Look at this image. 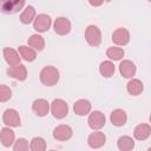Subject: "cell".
<instances>
[{
    "mask_svg": "<svg viewBox=\"0 0 151 151\" xmlns=\"http://www.w3.org/2000/svg\"><path fill=\"white\" fill-rule=\"evenodd\" d=\"M59 71L53 67V66H45L41 71H40V74H39V78H40V81L42 85L45 86H53L58 83L59 80Z\"/></svg>",
    "mask_w": 151,
    "mask_h": 151,
    "instance_id": "1",
    "label": "cell"
},
{
    "mask_svg": "<svg viewBox=\"0 0 151 151\" xmlns=\"http://www.w3.org/2000/svg\"><path fill=\"white\" fill-rule=\"evenodd\" d=\"M26 0H0V12L5 14L18 13L25 5Z\"/></svg>",
    "mask_w": 151,
    "mask_h": 151,
    "instance_id": "2",
    "label": "cell"
},
{
    "mask_svg": "<svg viewBox=\"0 0 151 151\" xmlns=\"http://www.w3.org/2000/svg\"><path fill=\"white\" fill-rule=\"evenodd\" d=\"M85 39H86V41L90 46L98 47L101 44V32H100V29L94 25L87 26L86 29H85Z\"/></svg>",
    "mask_w": 151,
    "mask_h": 151,
    "instance_id": "3",
    "label": "cell"
},
{
    "mask_svg": "<svg viewBox=\"0 0 151 151\" xmlns=\"http://www.w3.org/2000/svg\"><path fill=\"white\" fill-rule=\"evenodd\" d=\"M51 112L54 118L57 119H63L67 116L68 113V106L65 100L63 99H54L51 104Z\"/></svg>",
    "mask_w": 151,
    "mask_h": 151,
    "instance_id": "4",
    "label": "cell"
},
{
    "mask_svg": "<svg viewBox=\"0 0 151 151\" xmlns=\"http://www.w3.org/2000/svg\"><path fill=\"white\" fill-rule=\"evenodd\" d=\"M51 24H52V20H51V17L47 15V14H38L35 18H34V22H33V28L38 32H47L51 27Z\"/></svg>",
    "mask_w": 151,
    "mask_h": 151,
    "instance_id": "5",
    "label": "cell"
},
{
    "mask_svg": "<svg viewBox=\"0 0 151 151\" xmlns=\"http://www.w3.org/2000/svg\"><path fill=\"white\" fill-rule=\"evenodd\" d=\"M2 122L7 126H12V127H18L21 124L20 123V116H19L18 111L14 110V109H7L4 112V114H2Z\"/></svg>",
    "mask_w": 151,
    "mask_h": 151,
    "instance_id": "6",
    "label": "cell"
},
{
    "mask_svg": "<svg viewBox=\"0 0 151 151\" xmlns=\"http://www.w3.org/2000/svg\"><path fill=\"white\" fill-rule=\"evenodd\" d=\"M54 32L59 35H66L71 31V21L65 17H59L53 24Z\"/></svg>",
    "mask_w": 151,
    "mask_h": 151,
    "instance_id": "7",
    "label": "cell"
},
{
    "mask_svg": "<svg viewBox=\"0 0 151 151\" xmlns=\"http://www.w3.org/2000/svg\"><path fill=\"white\" fill-rule=\"evenodd\" d=\"M87 123L92 130H99L105 125V116L100 111H93L92 113H90Z\"/></svg>",
    "mask_w": 151,
    "mask_h": 151,
    "instance_id": "8",
    "label": "cell"
},
{
    "mask_svg": "<svg viewBox=\"0 0 151 151\" xmlns=\"http://www.w3.org/2000/svg\"><path fill=\"white\" fill-rule=\"evenodd\" d=\"M72 133H73V131L68 125L61 124V125H58L53 130V138L59 142H65L72 137Z\"/></svg>",
    "mask_w": 151,
    "mask_h": 151,
    "instance_id": "9",
    "label": "cell"
},
{
    "mask_svg": "<svg viewBox=\"0 0 151 151\" xmlns=\"http://www.w3.org/2000/svg\"><path fill=\"white\" fill-rule=\"evenodd\" d=\"M7 76L11 78H14L17 80H25L27 78V70L25 67V65L22 64H18L14 66H9L7 68Z\"/></svg>",
    "mask_w": 151,
    "mask_h": 151,
    "instance_id": "10",
    "label": "cell"
},
{
    "mask_svg": "<svg viewBox=\"0 0 151 151\" xmlns=\"http://www.w3.org/2000/svg\"><path fill=\"white\" fill-rule=\"evenodd\" d=\"M112 41L118 46H125L130 41V33L126 28H117L112 33Z\"/></svg>",
    "mask_w": 151,
    "mask_h": 151,
    "instance_id": "11",
    "label": "cell"
},
{
    "mask_svg": "<svg viewBox=\"0 0 151 151\" xmlns=\"http://www.w3.org/2000/svg\"><path fill=\"white\" fill-rule=\"evenodd\" d=\"M105 143H106V136L100 131L92 132L87 138V144L92 149H99L104 146Z\"/></svg>",
    "mask_w": 151,
    "mask_h": 151,
    "instance_id": "12",
    "label": "cell"
},
{
    "mask_svg": "<svg viewBox=\"0 0 151 151\" xmlns=\"http://www.w3.org/2000/svg\"><path fill=\"white\" fill-rule=\"evenodd\" d=\"M32 110L34 111V113H35L37 116L44 117V116H46V114L48 113V111H50V104H48V101H47L46 99L40 98V99H37V100L33 101V104H32Z\"/></svg>",
    "mask_w": 151,
    "mask_h": 151,
    "instance_id": "13",
    "label": "cell"
},
{
    "mask_svg": "<svg viewBox=\"0 0 151 151\" xmlns=\"http://www.w3.org/2000/svg\"><path fill=\"white\" fill-rule=\"evenodd\" d=\"M110 120H111L112 125H114V126H123V125H125V123L127 120L126 112L122 109H116L111 112Z\"/></svg>",
    "mask_w": 151,
    "mask_h": 151,
    "instance_id": "14",
    "label": "cell"
},
{
    "mask_svg": "<svg viewBox=\"0 0 151 151\" xmlns=\"http://www.w3.org/2000/svg\"><path fill=\"white\" fill-rule=\"evenodd\" d=\"M91 107H92V105H91V103L88 100H86V99H79V100H77L74 103L73 111L78 116H86V114L90 113Z\"/></svg>",
    "mask_w": 151,
    "mask_h": 151,
    "instance_id": "15",
    "label": "cell"
},
{
    "mask_svg": "<svg viewBox=\"0 0 151 151\" xmlns=\"http://www.w3.org/2000/svg\"><path fill=\"white\" fill-rule=\"evenodd\" d=\"M119 71L124 78H132L136 74V65L131 60H123L119 65Z\"/></svg>",
    "mask_w": 151,
    "mask_h": 151,
    "instance_id": "16",
    "label": "cell"
},
{
    "mask_svg": "<svg viewBox=\"0 0 151 151\" xmlns=\"http://www.w3.org/2000/svg\"><path fill=\"white\" fill-rule=\"evenodd\" d=\"M151 134V127L149 124H139L133 130V136L137 140H145Z\"/></svg>",
    "mask_w": 151,
    "mask_h": 151,
    "instance_id": "17",
    "label": "cell"
},
{
    "mask_svg": "<svg viewBox=\"0 0 151 151\" xmlns=\"http://www.w3.org/2000/svg\"><path fill=\"white\" fill-rule=\"evenodd\" d=\"M2 53H4V58H5L6 63L9 66H14V65L20 64V57L15 50H13L11 47H5Z\"/></svg>",
    "mask_w": 151,
    "mask_h": 151,
    "instance_id": "18",
    "label": "cell"
},
{
    "mask_svg": "<svg viewBox=\"0 0 151 151\" xmlns=\"http://www.w3.org/2000/svg\"><path fill=\"white\" fill-rule=\"evenodd\" d=\"M14 131L9 127H2L0 131V142L5 147H9L14 143Z\"/></svg>",
    "mask_w": 151,
    "mask_h": 151,
    "instance_id": "19",
    "label": "cell"
},
{
    "mask_svg": "<svg viewBox=\"0 0 151 151\" xmlns=\"http://www.w3.org/2000/svg\"><path fill=\"white\" fill-rule=\"evenodd\" d=\"M126 88H127V92L131 96H138V94H140L143 92L144 86H143V83L139 79H131L127 83Z\"/></svg>",
    "mask_w": 151,
    "mask_h": 151,
    "instance_id": "20",
    "label": "cell"
},
{
    "mask_svg": "<svg viewBox=\"0 0 151 151\" xmlns=\"http://www.w3.org/2000/svg\"><path fill=\"white\" fill-rule=\"evenodd\" d=\"M27 42H28V46L32 47V48L35 50V51H42L44 47H45V40H44V38H42L41 35H39V34H33V35H31V37L28 38Z\"/></svg>",
    "mask_w": 151,
    "mask_h": 151,
    "instance_id": "21",
    "label": "cell"
},
{
    "mask_svg": "<svg viewBox=\"0 0 151 151\" xmlns=\"http://www.w3.org/2000/svg\"><path fill=\"white\" fill-rule=\"evenodd\" d=\"M117 146L122 151H130L134 147V140L130 136H122L117 142Z\"/></svg>",
    "mask_w": 151,
    "mask_h": 151,
    "instance_id": "22",
    "label": "cell"
},
{
    "mask_svg": "<svg viewBox=\"0 0 151 151\" xmlns=\"http://www.w3.org/2000/svg\"><path fill=\"white\" fill-rule=\"evenodd\" d=\"M34 18H35V9L33 6H27L20 14V21L24 25H28L34 20Z\"/></svg>",
    "mask_w": 151,
    "mask_h": 151,
    "instance_id": "23",
    "label": "cell"
},
{
    "mask_svg": "<svg viewBox=\"0 0 151 151\" xmlns=\"http://www.w3.org/2000/svg\"><path fill=\"white\" fill-rule=\"evenodd\" d=\"M19 53H20V57L26 61H33L37 58L35 50H33L32 47H28V46H24V45L19 46Z\"/></svg>",
    "mask_w": 151,
    "mask_h": 151,
    "instance_id": "24",
    "label": "cell"
},
{
    "mask_svg": "<svg viewBox=\"0 0 151 151\" xmlns=\"http://www.w3.org/2000/svg\"><path fill=\"white\" fill-rule=\"evenodd\" d=\"M99 72H100V74H101L104 78H110V77H112L113 73H114V65H113V63H111V61H109V60L100 63Z\"/></svg>",
    "mask_w": 151,
    "mask_h": 151,
    "instance_id": "25",
    "label": "cell"
},
{
    "mask_svg": "<svg viewBox=\"0 0 151 151\" xmlns=\"http://www.w3.org/2000/svg\"><path fill=\"white\" fill-rule=\"evenodd\" d=\"M29 149L32 151H44V150H46V142H45V139L41 138V137H34L31 140Z\"/></svg>",
    "mask_w": 151,
    "mask_h": 151,
    "instance_id": "26",
    "label": "cell"
},
{
    "mask_svg": "<svg viewBox=\"0 0 151 151\" xmlns=\"http://www.w3.org/2000/svg\"><path fill=\"white\" fill-rule=\"evenodd\" d=\"M106 55L111 60H120L124 57V51L119 47H109L106 50Z\"/></svg>",
    "mask_w": 151,
    "mask_h": 151,
    "instance_id": "27",
    "label": "cell"
},
{
    "mask_svg": "<svg viewBox=\"0 0 151 151\" xmlns=\"http://www.w3.org/2000/svg\"><path fill=\"white\" fill-rule=\"evenodd\" d=\"M12 91L6 85H0V103H6L11 99Z\"/></svg>",
    "mask_w": 151,
    "mask_h": 151,
    "instance_id": "28",
    "label": "cell"
},
{
    "mask_svg": "<svg viewBox=\"0 0 151 151\" xmlns=\"http://www.w3.org/2000/svg\"><path fill=\"white\" fill-rule=\"evenodd\" d=\"M13 150L14 151H26L28 150V142L25 139V138H19L14 146H13Z\"/></svg>",
    "mask_w": 151,
    "mask_h": 151,
    "instance_id": "29",
    "label": "cell"
},
{
    "mask_svg": "<svg viewBox=\"0 0 151 151\" xmlns=\"http://www.w3.org/2000/svg\"><path fill=\"white\" fill-rule=\"evenodd\" d=\"M88 2H90L91 6H93V7H98V6H101V5H103L104 0H88Z\"/></svg>",
    "mask_w": 151,
    "mask_h": 151,
    "instance_id": "30",
    "label": "cell"
},
{
    "mask_svg": "<svg viewBox=\"0 0 151 151\" xmlns=\"http://www.w3.org/2000/svg\"><path fill=\"white\" fill-rule=\"evenodd\" d=\"M105 1H107V2H109V1H111V0H105Z\"/></svg>",
    "mask_w": 151,
    "mask_h": 151,
    "instance_id": "31",
    "label": "cell"
},
{
    "mask_svg": "<svg viewBox=\"0 0 151 151\" xmlns=\"http://www.w3.org/2000/svg\"><path fill=\"white\" fill-rule=\"evenodd\" d=\"M149 1H151V0H149Z\"/></svg>",
    "mask_w": 151,
    "mask_h": 151,
    "instance_id": "32",
    "label": "cell"
}]
</instances>
